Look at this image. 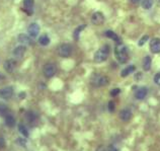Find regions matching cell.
<instances>
[{
  "mask_svg": "<svg viewBox=\"0 0 160 151\" xmlns=\"http://www.w3.org/2000/svg\"><path fill=\"white\" fill-rule=\"evenodd\" d=\"M114 56H116L119 63H121V64L126 63L128 59H129L127 47L125 45H123L122 43L117 45L116 48H114Z\"/></svg>",
  "mask_w": 160,
  "mask_h": 151,
  "instance_id": "6da1fadb",
  "label": "cell"
},
{
  "mask_svg": "<svg viewBox=\"0 0 160 151\" xmlns=\"http://www.w3.org/2000/svg\"><path fill=\"white\" fill-rule=\"evenodd\" d=\"M110 79L108 76L105 75H101L99 73H94L90 78V83L92 86L94 87H101V86H105L108 84Z\"/></svg>",
  "mask_w": 160,
  "mask_h": 151,
  "instance_id": "7a4b0ae2",
  "label": "cell"
},
{
  "mask_svg": "<svg viewBox=\"0 0 160 151\" xmlns=\"http://www.w3.org/2000/svg\"><path fill=\"white\" fill-rule=\"evenodd\" d=\"M108 55H110V47L108 45H105L95 52L94 56H93V60H94L95 63H101L108 59Z\"/></svg>",
  "mask_w": 160,
  "mask_h": 151,
  "instance_id": "3957f363",
  "label": "cell"
},
{
  "mask_svg": "<svg viewBox=\"0 0 160 151\" xmlns=\"http://www.w3.org/2000/svg\"><path fill=\"white\" fill-rule=\"evenodd\" d=\"M43 72H44V75L46 76L47 78H51L55 75L56 72H57V67H56V65L53 64V63H48V64L44 66Z\"/></svg>",
  "mask_w": 160,
  "mask_h": 151,
  "instance_id": "277c9868",
  "label": "cell"
},
{
  "mask_svg": "<svg viewBox=\"0 0 160 151\" xmlns=\"http://www.w3.org/2000/svg\"><path fill=\"white\" fill-rule=\"evenodd\" d=\"M71 53H72V47L69 44H62L58 48V54L61 57L67 58L70 56Z\"/></svg>",
  "mask_w": 160,
  "mask_h": 151,
  "instance_id": "5b68a950",
  "label": "cell"
},
{
  "mask_svg": "<svg viewBox=\"0 0 160 151\" xmlns=\"http://www.w3.org/2000/svg\"><path fill=\"white\" fill-rule=\"evenodd\" d=\"M91 22L94 25H101L105 22V15L100 11H96L92 14L91 16Z\"/></svg>",
  "mask_w": 160,
  "mask_h": 151,
  "instance_id": "8992f818",
  "label": "cell"
},
{
  "mask_svg": "<svg viewBox=\"0 0 160 151\" xmlns=\"http://www.w3.org/2000/svg\"><path fill=\"white\" fill-rule=\"evenodd\" d=\"M28 33L31 38H37L40 34V25L36 22L31 23L30 26H28Z\"/></svg>",
  "mask_w": 160,
  "mask_h": 151,
  "instance_id": "52a82bcc",
  "label": "cell"
},
{
  "mask_svg": "<svg viewBox=\"0 0 160 151\" xmlns=\"http://www.w3.org/2000/svg\"><path fill=\"white\" fill-rule=\"evenodd\" d=\"M150 51L153 54H158L160 53V39L154 38L150 41Z\"/></svg>",
  "mask_w": 160,
  "mask_h": 151,
  "instance_id": "ba28073f",
  "label": "cell"
},
{
  "mask_svg": "<svg viewBox=\"0 0 160 151\" xmlns=\"http://www.w3.org/2000/svg\"><path fill=\"white\" fill-rule=\"evenodd\" d=\"M13 94V89L11 86H6L0 89V97L4 99H9Z\"/></svg>",
  "mask_w": 160,
  "mask_h": 151,
  "instance_id": "9c48e42d",
  "label": "cell"
},
{
  "mask_svg": "<svg viewBox=\"0 0 160 151\" xmlns=\"http://www.w3.org/2000/svg\"><path fill=\"white\" fill-rule=\"evenodd\" d=\"M119 117L123 122H129L131 119H132L133 113L129 108H124V110H122L121 112H120Z\"/></svg>",
  "mask_w": 160,
  "mask_h": 151,
  "instance_id": "30bf717a",
  "label": "cell"
},
{
  "mask_svg": "<svg viewBox=\"0 0 160 151\" xmlns=\"http://www.w3.org/2000/svg\"><path fill=\"white\" fill-rule=\"evenodd\" d=\"M148 94V88L147 87H139L137 90L135 91V97L137 99H144L146 97V95Z\"/></svg>",
  "mask_w": 160,
  "mask_h": 151,
  "instance_id": "8fae6325",
  "label": "cell"
},
{
  "mask_svg": "<svg viewBox=\"0 0 160 151\" xmlns=\"http://www.w3.org/2000/svg\"><path fill=\"white\" fill-rule=\"evenodd\" d=\"M34 0H25L23 1V10L28 13V14H33L34 12Z\"/></svg>",
  "mask_w": 160,
  "mask_h": 151,
  "instance_id": "7c38bea8",
  "label": "cell"
},
{
  "mask_svg": "<svg viewBox=\"0 0 160 151\" xmlns=\"http://www.w3.org/2000/svg\"><path fill=\"white\" fill-rule=\"evenodd\" d=\"M15 67H16V61L9 59L4 62V69L8 73H12L13 71H14Z\"/></svg>",
  "mask_w": 160,
  "mask_h": 151,
  "instance_id": "4fadbf2b",
  "label": "cell"
},
{
  "mask_svg": "<svg viewBox=\"0 0 160 151\" xmlns=\"http://www.w3.org/2000/svg\"><path fill=\"white\" fill-rule=\"evenodd\" d=\"M25 50H26V48L23 46V45H19V46L15 47V49L13 50V55H14L15 58L20 59V58H22L23 55H25Z\"/></svg>",
  "mask_w": 160,
  "mask_h": 151,
  "instance_id": "5bb4252c",
  "label": "cell"
},
{
  "mask_svg": "<svg viewBox=\"0 0 160 151\" xmlns=\"http://www.w3.org/2000/svg\"><path fill=\"white\" fill-rule=\"evenodd\" d=\"M151 64H152V59L150 56H145L143 59L142 67L144 71H149L151 69Z\"/></svg>",
  "mask_w": 160,
  "mask_h": 151,
  "instance_id": "9a60e30c",
  "label": "cell"
},
{
  "mask_svg": "<svg viewBox=\"0 0 160 151\" xmlns=\"http://www.w3.org/2000/svg\"><path fill=\"white\" fill-rule=\"evenodd\" d=\"M25 119L30 124H34V123H36V122H37L38 116H37V114L34 112H31V111H30V112H26Z\"/></svg>",
  "mask_w": 160,
  "mask_h": 151,
  "instance_id": "2e32d148",
  "label": "cell"
},
{
  "mask_svg": "<svg viewBox=\"0 0 160 151\" xmlns=\"http://www.w3.org/2000/svg\"><path fill=\"white\" fill-rule=\"evenodd\" d=\"M135 70H136V68H135L134 65H129V66H127L126 68H124V69L122 70L121 76H122V77H127L128 75L132 74Z\"/></svg>",
  "mask_w": 160,
  "mask_h": 151,
  "instance_id": "e0dca14e",
  "label": "cell"
},
{
  "mask_svg": "<svg viewBox=\"0 0 160 151\" xmlns=\"http://www.w3.org/2000/svg\"><path fill=\"white\" fill-rule=\"evenodd\" d=\"M18 42L21 43V45H31V40L30 39V37L25 34H20L19 36L17 37Z\"/></svg>",
  "mask_w": 160,
  "mask_h": 151,
  "instance_id": "ac0fdd59",
  "label": "cell"
},
{
  "mask_svg": "<svg viewBox=\"0 0 160 151\" xmlns=\"http://www.w3.org/2000/svg\"><path fill=\"white\" fill-rule=\"evenodd\" d=\"M105 35L108 37V38H110L111 40L114 41L117 44H120V43H121V39L119 38V36L117 35V34L114 33V31H106L105 33Z\"/></svg>",
  "mask_w": 160,
  "mask_h": 151,
  "instance_id": "d6986e66",
  "label": "cell"
},
{
  "mask_svg": "<svg viewBox=\"0 0 160 151\" xmlns=\"http://www.w3.org/2000/svg\"><path fill=\"white\" fill-rule=\"evenodd\" d=\"M5 124H6L7 127H9V128H12V127H14L15 125V119L14 117L12 115H6L5 117Z\"/></svg>",
  "mask_w": 160,
  "mask_h": 151,
  "instance_id": "ffe728a7",
  "label": "cell"
},
{
  "mask_svg": "<svg viewBox=\"0 0 160 151\" xmlns=\"http://www.w3.org/2000/svg\"><path fill=\"white\" fill-rule=\"evenodd\" d=\"M39 43L42 46H48L50 44V38L48 37V35H43L39 38Z\"/></svg>",
  "mask_w": 160,
  "mask_h": 151,
  "instance_id": "44dd1931",
  "label": "cell"
},
{
  "mask_svg": "<svg viewBox=\"0 0 160 151\" xmlns=\"http://www.w3.org/2000/svg\"><path fill=\"white\" fill-rule=\"evenodd\" d=\"M153 3H154V0H142L141 5H142V7L144 9L148 10L153 6Z\"/></svg>",
  "mask_w": 160,
  "mask_h": 151,
  "instance_id": "7402d4cb",
  "label": "cell"
},
{
  "mask_svg": "<svg viewBox=\"0 0 160 151\" xmlns=\"http://www.w3.org/2000/svg\"><path fill=\"white\" fill-rule=\"evenodd\" d=\"M86 28V25H80L78 26V28H76L75 31H74V34H73V37H74V39L76 40H78L79 39V36H80V34H81V31L84 30V28Z\"/></svg>",
  "mask_w": 160,
  "mask_h": 151,
  "instance_id": "603a6c76",
  "label": "cell"
},
{
  "mask_svg": "<svg viewBox=\"0 0 160 151\" xmlns=\"http://www.w3.org/2000/svg\"><path fill=\"white\" fill-rule=\"evenodd\" d=\"M18 131H19V133L22 135V136L28 137V131L23 124H19V125H18Z\"/></svg>",
  "mask_w": 160,
  "mask_h": 151,
  "instance_id": "cb8c5ba5",
  "label": "cell"
},
{
  "mask_svg": "<svg viewBox=\"0 0 160 151\" xmlns=\"http://www.w3.org/2000/svg\"><path fill=\"white\" fill-rule=\"evenodd\" d=\"M8 108L6 107L5 105H1L0 104V115L4 116V115H8Z\"/></svg>",
  "mask_w": 160,
  "mask_h": 151,
  "instance_id": "d4e9b609",
  "label": "cell"
},
{
  "mask_svg": "<svg viewBox=\"0 0 160 151\" xmlns=\"http://www.w3.org/2000/svg\"><path fill=\"white\" fill-rule=\"evenodd\" d=\"M149 40V36L148 35H146V36H143L142 38L140 39V41H139V43H138V46H140V47H142L145 45V43L147 42Z\"/></svg>",
  "mask_w": 160,
  "mask_h": 151,
  "instance_id": "484cf974",
  "label": "cell"
},
{
  "mask_svg": "<svg viewBox=\"0 0 160 151\" xmlns=\"http://www.w3.org/2000/svg\"><path fill=\"white\" fill-rule=\"evenodd\" d=\"M108 111H110V113H114V110H116V104L113 102V100H111L110 102H108Z\"/></svg>",
  "mask_w": 160,
  "mask_h": 151,
  "instance_id": "4316f807",
  "label": "cell"
},
{
  "mask_svg": "<svg viewBox=\"0 0 160 151\" xmlns=\"http://www.w3.org/2000/svg\"><path fill=\"white\" fill-rule=\"evenodd\" d=\"M17 143L20 145L21 147H25L26 146V139L19 137V138H17Z\"/></svg>",
  "mask_w": 160,
  "mask_h": 151,
  "instance_id": "83f0119b",
  "label": "cell"
},
{
  "mask_svg": "<svg viewBox=\"0 0 160 151\" xmlns=\"http://www.w3.org/2000/svg\"><path fill=\"white\" fill-rule=\"evenodd\" d=\"M120 92H121V89H120V88H114V89H111L110 94L111 95V96H117Z\"/></svg>",
  "mask_w": 160,
  "mask_h": 151,
  "instance_id": "f1b7e54d",
  "label": "cell"
},
{
  "mask_svg": "<svg viewBox=\"0 0 160 151\" xmlns=\"http://www.w3.org/2000/svg\"><path fill=\"white\" fill-rule=\"evenodd\" d=\"M105 151H119V150H118V148L116 146H114V145H108V146L105 147Z\"/></svg>",
  "mask_w": 160,
  "mask_h": 151,
  "instance_id": "f546056e",
  "label": "cell"
},
{
  "mask_svg": "<svg viewBox=\"0 0 160 151\" xmlns=\"http://www.w3.org/2000/svg\"><path fill=\"white\" fill-rule=\"evenodd\" d=\"M154 82H155L157 85L160 86V73L155 74V76H154Z\"/></svg>",
  "mask_w": 160,
  "mask_h": 151,
  "instance_id": "4dcf8cb0",
  "label": "cell"
},
{
  "mask_svg": "<svg viewBox=\"0 0 160 151\" xmlns=\"http://www.w3.org/2000/svg\"><path fill=\"white\" fill-rule=\"evenodd\" d=\"M5 144H6V142H5V139L2 136H0V149H1V148H3V147H5Z\"/></svg>",
  "mask_w": 160,
  "mask_h": 151,
  "instance_id": "1f68e13d",
  "label": "cell"
},
{
  "mask_svg": "<svg viewBox=\"0 0 160 151\" xmlns=\"http://www.w3.org/2000/svg\"><path fill=\"white\" fill-rule=\"evenodd\" d=\"M26 96L25 92H19V94H18V97H19L20 99H25Z\"/></svg>",
  "mask_w": 160,
  "mask_h": 151,
  "instance_id": "d6a6232c",
  "label": "cell"
},
{
  "mask_svg": "<svg viewBox=\"0 0 160 151\" xmlns=\"http://www.w3.org/2000/svg\"><path fill=\"white\" fill-rule=\"evenodd\" d=\"M105 147L102 146V145H100V146H98L96 148V150H95V151H105Z\"/></svg>",
  "mask_w": 160,
  "mask_h": 151,
  "instance_id": "836d02e7",
  "label": "cell"
},
{
  "mask_svg": "<svg viewBox=\"0 0 160 151\" xmlns=\"http://www.w3.org/2000/svg\"><path fill=\"white\" fill-rule=\"evenodd\" d=\"M140 1H141V0H131V2H132V3H134V4H138Z\"/></svg>",
  "mask_w": 160,
  "mask_h": 151,
  "instance_id": "e575fe53",
  "label": "cell"
}]
</instances>
